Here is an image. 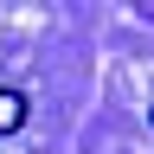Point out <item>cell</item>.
I'll use <instances>...</instances> for the list:
<instances>
[{
	"instance_id": "1",
	"label": "cell",
	"mask_w": 154,
	"mask_h": 154,
	"mask_svg": "<svg viewBox=\"0 0 154 154\" xmlns=\"http://www.w3.org/2000/svg\"><path fill=\"white\" fill-rule=\"evenodd\" d=\"M19 122H26V96H19V90H0V135H13Z\"/></svg>"
}]
</instances>
